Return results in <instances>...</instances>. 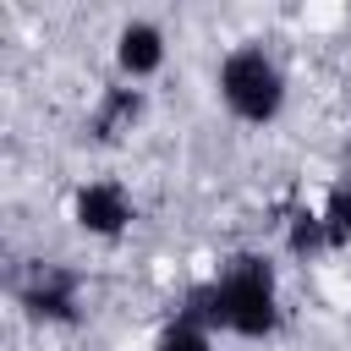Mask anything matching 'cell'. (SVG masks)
I'll return each mask as SVG.
<instances>
[{
    "mask_svg": "<svg viewBox=\"0 0 351 351\" xmlns=\"http://www.w3.org/2000/svg\"><path fill=\"white\" fill-rule=\"evenodd\" d=\"M181 313H192L214 335L269 340L280 329V280H274V263L258 258V252L225 258L203 285H192V296H186Z\"/></svg>",
    "mask_w": 351,
    "mask_h": 351,
    "instance_id": "6da1fadb",
    "label": "cell"
},
{
    "mask_svg": "<svg viewBox=\"0 0 351 351\" xmlns=\"http://www.w3.org/2000/svg\"><path fill=\"white\" fill-rule=\"evenodd\" d=\"M214 88L225 99V110L247 126H269L280 110H285V71L274 66V55H263L258 44H236L219 71H214Z\"/></svg>",
    "mask_w": 351,
    "mask_h": 351,
    "instance_id": "7a4b0ae2",
    "label": "cell"
},
{
    "mask_svg": "<svg viewBox=\"0 0 351 351\" xmlns=\"http://www.w3.org/2000/svg\"><path fill=\"white\" fill-rule=\"evenodd\" d=\"M77 302H82V274L66 263H33L16 285V307L33 324H77Z\"/></svg>",
    "mask_w": 351,
    "mask_h": 351,
    "instance_id": "3957f363",
    "label": "cell"
},
{
    "mask_svg": "<svg viewBox=\"0 0 351 351\" xmlns=\"http://www.w3.org/2000/svg\"><path fill=\"white\" fill-rule=\"evenodd\" d=\"M71 219H77V230H88V236L115 241V236L137 219V203H132V192H126L121 181H82V186L71 192Z\"/></svg>",
    "mask_w": 351,
    "mask_h": 351,
    "instance_id": "277c9868",
    "label": "cell"
},
{
    "mask_svg": "<svg viewBox=\"0 0 351 351\" xmlns=\"http://www.w3.org/2000/svg\"><path fill=\"white\" fill-rule=\"evenodd\" d=\"M115 66H121V77H132V82H143V77H154L159 66H165V33H159V22H126L121 33H115Z\"/></svg>",
    "mask_w": 351,
    "mask_h": 351,
    "instance_id": "5b68a950",
    "label": "cell"
},
{
    "mask_svg": "<svg viewBox=\"0 0 351 351\" xmlns=\"http://www.w3.org/2000/svg\"><path fill=\"white\" fill-rule=\"evenodd\" d=\"M137 121H143V88H104L93 115H88V137L93 143H121Z\"/></svg>",
    "mask_w": 351,
    "mask_h": 351,
    "instance_id": "8992f818",
    "label": "cell"
},
{
    "mask_svg": "<svg viewBox=\"0 0 351 351\" xmlns=\"http://www.w3.org/2000/svg\"><path fill=\"white\" fill-rule=\"evenodd\" d=\"M318 219H324L329 252L351 247V181H335V186L324 192V208H318Z\"/></svg>",
    "mask_w": 351,
    "mask_h": 351,
    "instance_id": "52a82bcc",
    "label": "cell"
},
{
    "mask_svg": "<svg viewBox=\"0 0 351 351\" xmlns=\"http://www.w3.org/2000/svg\"><path fill=\"white\" fill-rule=\"evenodd\" d=\"M154 351H214V329H208V324H197L192 313H176V318L159 329Z\"/></svg>",
    "mask_w": 351,
    "mask_h": 351,
    "instance_id": "ba28073f",
    "label": "cell"
},
{
    "mask_svg": "<svg viewBox=\"0 0 351 351\" xmlns=\"http://www.w3.org/2000/svg\"><path fill=\"white\" fill-rule=\"evenodd\" d=\"M285 247H291L296 258H318V252H329V236H324V219H318V208H302V214H291Z\"/></svg>",
    "mask_w": 351,
    "mask_h": 351,
    "instance_id": "9c48e42d",
    "label": "cell"
},
{
    "mask_svg": "<svg viewBox=\"0 0 351 351\" xmlns=\"http://www.w3.org/2000/svg\"><path fill=\"white\" fill-rule=\"evenodd\" d=\"M346 159H351V137H346Z\"/></svg>",
    "mask_w": 351,
    "mask_h": 351,
    "instance_id": "30bf717a",
    "label": "cell"
}]
</instances>
